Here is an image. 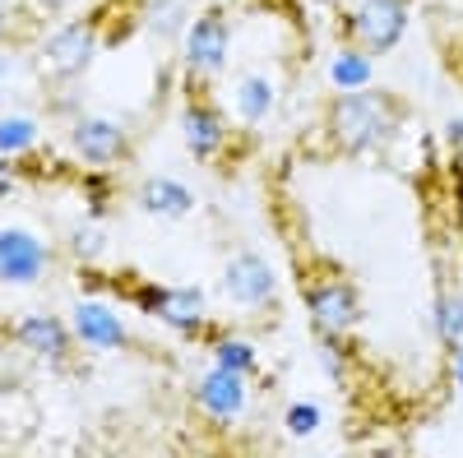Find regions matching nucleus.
I'll return each mask as SVG.
<instances>
[{
    "label": "nucleus",
    "mask_w": 463,
    "mask_h": 458,
    "mask_svg": "<svg viewBox=\"0 0 463 458\" xmlns=\"http://www.w3.org/2000/svg\"><path fill=\"white\" fill-rule=\"evenodd\" d=\"M111 195H116V185H111V176H107V172H84V209H89V218H93V222H98V218H107Z\"/></svg>",
    "instance_id": "nucleus-21"
},
{
    "label": "nucleus",
    "mask_w": 463,
    "mask_h": 458,
    "mask_svg": "<svg viewBox=\"0 0 463 458\" xmlns=\"http://www.w3.org/2000/svg\"><path fill=\"white\" fill-rule=\"evenodd\" d=\"M70 153L84 167H116L130 158V130L107 117H74L70 121Z\"/></svg>",
    "instance_id": "nucleus-8"
},
{
    "label": "nucleus",
    "mask_w": 463,
    "mask_h": 458,
    "mask_svg": "<svg viewBox=\"0 0 463 458\" xmlns=\"http://www.w3.org/2000/svg\"><path fill=\"white\" fill-rule=\"evenodd\" d=\"M5 74H10V56H5V51H0V79H5Z\"/></svg>",
    "instance_id": "nucleus-30"
},
{
    "label": "nucleus",
    "mask_w": 463,
    "mask_h": 458,
    "mask_svg": "<svg viewBox=\"0 0 463 458\" xmlns=\"http://www.w3.org/2000/svg\"><path fill=\"white\" fill-rule=\"evenodd\" d=\"M371 79H375V56H371V51H362L357 42H347V47L334 51V61H329V84H334L338 93L371 89Z\"/></svg>",
    "instance_id": "nucleus-16"
},
{
    "label": "nucleus",
    "mask_w": 463,
    "mask_h": 458,
    "mask_svg": "<svg viewBox=\"0 0 463 458\" xmlns=\"http://www.w3.org/2000/svg\"><path fill=\"white\" fill-rule=\"evenodd\" d=\"M5 33H10V14H5V5H0V42H5Z\"/></svg>",
    "instance_id": "nucleus-28"
},
{
    "label": "nucleus",
    "mask_w": 463,
    "mask_h": 458,
    "mask_svg": "<svg viewBox=\"0 0 463 458\" xmlns=\"http://www.w3.org/2000/svg\"><path fill=\"white\" fill-rule=\"evenodd\" d=\"M185 10H181V0H153V10H148V28L153 33H163V37H176L185 28Z\"/></svg>",
    "instance_id": "nucleus-23"
},
{
    "label": "nucleus",
    "mask_w": 463,
    "mask_h": 458,
    "mask_svg": "<svg viewBox=\"0 0 463 458\" xmlns=\"http://www.w3.org/2000/svg\"><path fill=\"white\" fill-rule=\"evenodd\" d=\"M301 296H306V311H311L316 333L347 338L362 324V292H357V283H347L338 269H325L320 278H306Z\"/></svg>",
    "instance_id": "nucleus-2"
},
{
    "label": "nucleus",
    "mask_w": 463,
    "mask_h": 458,
    "mask_svg": "<svg viewBox=\"0 0 463 458\" xmlns=\"http://www.w3.org/2000/svg\"><path fill=\"white\" fill-rule=\"evenodd\" d=\"M408 117V107L384 93V89H357V93H338L325 111V135L343 153H375L384 148Z\"/></svg>",
    "instance_id": "nucleus-1"
},
{
    "label": "nucleus",
    "mask_w": 463,
    "mask_h": 458,
    "mask_svg": "<svg viewBox=\"0 0 463 458\" xmlns=\"http://www.w3.org/2000/svg\"><path fill=\"white\" fill-rule=\"evenodd\" d=\"M232 107H237V117L246 126H260L274 117V107H279V89L269 74H241L237 89H232Z\"/></svg>",
    "instance_id": "nucleus-15"
},
{
    "label": "nucleus",
    "mask_w": 463,
    "mask_h": 458,
    "mask_svg": "<svg viewBox=\"0 0 463 458\" xmlns=\"http://www.w3.org/2000/svg\"><path fill=\"white\" fill-rule=\"evenodd\" d=\"M209 348H213V366L237 370V375H246V379L260 375V352H255V342H246L241 333H213Z\"/></svg>",
    "instance_id": "nucleus-17"
},
{
    "label": "nucleus",
    "mask_w": 463,
    "mask_h": 458,
    "mask_svg": "<svg viewBox=\"0 0 463 458\" xmlns=\"http://www.w3.org/2000/svg\"><path fill=\"white\" fill-rule=\"evenodd\" d=\"M250 403V379L237 375V370H222V366H209L200 379H195V407L218 426H232L237 416L246 412Z\"/></svg>",
    "instance_id": "nucleus-9"
},
{
    "label": "nucleus",
    "mask_w": 463,
    "mask_h": 458,
    "mask_svg": "<svg viewBox=\"0 0 463 458\" xmlns=\"http://www.w3.org/2000/svg\"><path fill=\"white\" fill-rule=\"evenodd\" d=\"M70 329H74V342H84V348H93V352H121V348H130L126 320L116 315L111 305H102V301H74Z\"/></svg>",
    "instance_id": "nucleus-12"
},
{
    "label": "nucleus",
    "mask_w": 463,
    "mask_h": 458,
    "mask_svg": "<svg viewBox=\"0 0 463 458\" xmlns=\"http://www.w3.org/2000/svg\"><path fill=\"white\" fill-rule=\"evenodd\" d=\"M135 204L148 218H190L195 213V190L181 185L176 176H144L135 185Z\"/></svg>",
    "instance_id": "nucleus-14"
},
{
    "label": "nucleus",
    "mask_w": 463,
    "mask_h": 458,
    "mask_svg": "<svg viewBox=\"0 0 463 458\" xmlns=\"http://www.w3.org/2000/svg\"><path fill=\"white\" fill-rule=\"evenodd\" d=\"M181 139H185V148H190V158H195V163H218V153L227 148L222 111L213 102L190 93L185 107H181Z\"/></svg>",
    "instance_id": "nucleus-11"
},
{
    "label": "nucleus",
    "mask_w": 463,
    "mask_h": 458,
    "mask_svg": "<svg viewBox=\"0 0 463 458\" xmlns=\"http://www.w3.org/2000/svg\"><path fill=\"white\" fill-rule=\"evenodd\" d=\"M222 296L241 311H264L279 296V278L269 269V259L255 250H237L222 264Z\"/></svg>",
    "instance_id": "nucleus-7"
},
{
    "label": "nucleus",
    "mask_w": 463,
    "mask_h": 458,
    "mask_svg": "<svg viewBox=\"0 0 463 458\" xmlns=\"http://www.w3.org/2000/svg\"><path fill=\"white\" fill-rule=\"evenodd\" d=\"M371 458H403V453H399V449H390V444H384V449H375Z\"/></svg>",
    "instance_id": "nucleus-29"
},
{
    "label": "nucleus",
    "mask_w": 463,
    "mask_h": 458,
    "mask_svg": "<svg viewBox=\"0 0 463 458\" xmlns=\"http://www.w3.org/2000/svg\"><path fill=\"white\" fill-rule=\"evenodd\" d=\"M37 144H43V126H37L33 117H24V111H14V117H0V158H28V153H37Z\"/></svg>",
    "instance_id": "nucleus-18"
},
{
    "label": "nucleus",
    "mask_w": 463,
    "mask_h": 458,
    "mask_svg": "<svg viewBox=\"0 0 463 458\" xmlns=\"http://www.w3.org/2000/svg\"><path fill=\"white\" fill-rule=\"evenodd\" d=\"M56 250L33 232V227L5 222L0 227V283L5 287H33L52 274Z\"/></svg>",
    "instance_id": "nucleus-5"
},
{
    "label": "nucleus",
    "mask_w": 463,
    "mask_h": 458,
    "mask_svg": "<svg viewBox=\"0 0 463 458\" xmlns=\"http://www.w3.org/2000/svg\"><path fill=\"white\" fill-rule=\"evenodd\" d=\"M449 379H454V389L463 394V342H454V348H449Z\"/></svg>",
    "instance_id": "nucleus-26"
},
{
    "label": "nucleus",
    "mask_w": 463,
    "mask_h": 458,
    "mask_svg": "<svg viewBox=\"0 0 463 458\" xmlns=\"http://www.w3.org/2000/svg\"><path fill=\"white\" fill-rule=\"evenodd\" d=\"M445 139H449L454 148H463V117H449V126H445Z\"/></svg>",
    "instance_id": "nucleus-27"
},
{
    "label": "nucleus",
    "mask_w": 463,
    "mask_h": 458,
    "mask_svg": "<svg viewBox=\"0 0 463 458\" xmlns=\"http://www.w3.org/2000/svg\"><path fill=\"white\" fill-rule=\"evenodd\" d=\"M10 338L19 342L24 352L33 357H47V361H70L74 352V329L47 311H37V315H19V324L10 329Z\"/></svg>",
    "instance_id": "nucleus-13"
},
{
    "label": "nucleus",
    "mask_w": 463,
    "mask_h": 458,
    "mask_svg": "<svg viewBox=\"0 0 463 458\" xmlns=\"http://www.w3.org/2000/svg\"><path fill=\"white\" fill-rule=\"evenodd\" d=\"M130 301H135V311H139V315L163 320L167 329H176V333H185V338L204 333V324H209V301H204L200 287L135 283V287H130Z\"/></svg>",
    "instance_id": "nucleus-3"
},
{
    "label": "nucleus",
    "mask_w": 463,
    "mask_h": 458,
    "mask_svg": "<svg viewBox=\"0 0 463 458\" xmlns=\"http://www.w3.org/2000/svg\"><path fill=\"white\" fill-rule=\"evenodd\" d=\"M227 51H232V23H227L222 5H213L185 23V74L190 79H213V74H222Z\"/></svg>",
    "instance_id": "nucleus-6"
},
{
    "label": "nucleus",
    "mask_w": 463,
    "mask_h": 458,
    "mask_svg": "<svg viewBox=\"0 0 463 458\" xmlns=\"http://www.w3.org/2000/svg\"><path fill=\"white\" fill-rule=\"evenodd\" d=\"M343 23H347V42H357L371 56H384L408 33V0H357L343 14Z\"/></svg>",
    "instance_id": "nucleus-4"
},
{
    "label": "nucleus",
    "mask_w": 463,
    "mask_h": 458,
    "mask_svg": "<svg viewBox=\"0 0 463 458\" xmlns=\"http://www.w3.org/2000/svg\"><path fill=\"white\" fill-rule=\"evenodd\" d=\"M14 185H19V172L10 158H0V200H10L14 195Z\"/></svg>",
    "instance_id": "nucleus-25"
},
{
    "label": "nucleus",
    "mask_w": 463,
    "mask_h": 458,
    "mask_svg": "<svg viewBox=\"0 0 463 458\" xmlns=\"http://www.w3.org/2000/svg\"><path fill=\"white\" fill-rule=\"evenodd\" d=\"M316 338H320V366H325V375L334 379V385H343V379H347L343 338H334V333H316Z\"/></svg>",
    "instance_id": "nucleus-24"
},
{
    "label": "nucleus",
    "mask_w": 463,
    "mask_h": 458,
    "mask_svg": "<svg viewBox=\"0 0 463 458\" xmlns=\"http://www.w3.org/2000/svg\"><path fill=\"white\" fill-rule=\"evenodd\" d=\"M98 56V23L80 19V23H65L56 28L47 42H43V61L56 79H80V74L93 65Z\"/></svg>",
    "instance_id": "nucleus-10"
},
{
    "label": "nucleus",
    "mask_w": 463,
    "mask_h": 458,
    "mask_svg": "<svg viewBox=\"0 0 463 458\" xmlns=\"http://www.w3.org/2000/svg\"><path fill=\"white\" fill-rule=\"evenodd\" d=\"M436 333H440L445 348L463 342V296L449 292V287H440V296H436Z\"/></svg>",
    "instance_id": "nucleus-19"
},
{
    "label": "nucleus",
    "mask_w": 463,
    "mask_h": 458,
    "mask_svg": "<svg viewBox=\"0 0 463 458\" xmlns=\"http://www.w3.org/2000/svg\"><path fill=\"white\" fill-rule=\"evenodd\" d=\"M320 422H325L320 403H306V398H301V403H288V412H283V426H288V435H297V440L316 435Z\"/></svg>",
    "instance_id": "nucleus-22"
},
{
    "label": "nucleus",
    "mask_w": 463,
    "mask_h": 458,
    "mask_svg": "<svg viewBox=\"0 0 463 458\" xmlns=\"http://www.w3.org/2000/svg\"><path fill=\"white\" fill-rule=\"evenodd\" d=\"M102 232L93 222H74L70 232H65V250H70V259H80V264H93L98 255H102Z\"/></svg>",
    "instance_id": "nucleus-20"
},
{
    "label": "nucleus",
    "mask_w": 463,
    "mask_h": 458,
    "mask_svg": "<svg viewBox=\"0 0 463 458\" xmlns=\"http://www.w3.org/2000/svg\"><path fill=\"white\" fill-rule=\"evenodd\" d=\"M195 458H222V453H195Z\"/></svg>",
    "instance_id": "nucleus-31"
}]
</instances>
